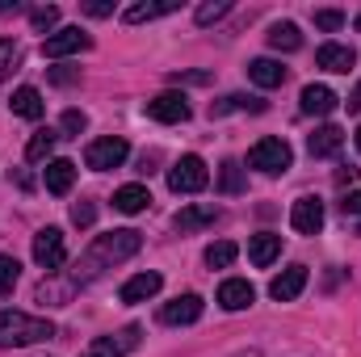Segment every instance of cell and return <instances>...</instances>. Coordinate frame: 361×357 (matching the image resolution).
Segmentation results:
<instances>
[{
	"mask_svg": "<svg viewBox=\"0 0 361 357\" xmlns=\"http://www.w3.org/2000/svg\"><path fill=\"white\" fill-rule=\"evenodd\" d=\"M139 248H143V236H139L135 227H122V231H105V236H97L89 248L80 253L76 269H72V286H85V282H92L101 269H114V265H122V261H130Z\"/></svg>",
	"mask_w": 361,
	"mask_h": 357,
	"instance_id": "obj_1",
	"label": "cell"
},
{
	"mask_svg": "<svg viewBox=\"0 0 361 357\" xmlns=\"http://www.w3.org/2000/svg\"><path fill=\"white\" fill-rule=\"evenodd\" d=\"M51 337H55L51 320L25 315V311H0V349H21V345H38Z\"/></svg>",
	"mask_w": 361,
	"mask_h": 357,
	"instance_id": "obj_2",
	"label": "cell"
},
{
	"mask_svg": "<svg viewBox=\"0 0 361 357\" xmlns=\"http://www.w3.org/2000/svg\"><path fill=\"white\" fill-rule=\"evenodd\" d=\"M248 164H252L257 173L277 177V173H286V169L294 164V152H290V143H286V139H257V143H252V152H248Z\"/></svg>",
	"mask_w": 361,
	"mask_h": 357,
	"instance_id": "obj_3",
	"label": "cell"
},
{
	"mask_svg": "<svg viewBox=\"0 0 361 357\" xmlns=\"http://www.w3.org/2000/svg\"><path fill=\"white\" fill-rule=\"evenodd\" d=\"M206 185H210V173H206L202 156H180L177 164L169 169V189L173 193H202Z\"/></svg>",
	"mask_w": 361,
	"mask_h": 357,
	"instance_id": "obj_4",
	"label": "cell"
},
{
	"mask_svg": "<svg viewBox=\"0 0 361 357\" xmlns=\"http://www.w3.org/2000/svg\"><path fill=\"white\" fill-rule=\"evenodd\" d=\"M126 156H130V147H126V139H118V135L92 139L89 147H85V164H89L92 173H109V169H118Z\"/></svg>",
	"mask_w": 361,
	"mask_h": 357,
	"instance_id": "obj_5",
	"label": "cell"
},
{
	"mask_svg": "<svg viewBox=\"0 0 361 357\" xmlns=\"http://www.w3.org/2000/svg\"><path fill=\"white\" fill-rule=\"evenodd\" d=\"M92 38L80 30V25H68V30H55L47 42H42V55L47 59H63V55H76V51H89Z\"/></svg>",
	"mask_w": 361,
	"mask_h": 357,
	"instance_id": "obj_6",
	"label": "cell"
},
{
	"mask_svg": "<svg viewBox=\"0 0 361 357\" xmlns=\"http://www.w3.org/2000/svg\"><path fill=\"white\" fill-rule=\"evenodd\" d=\"M34 261L42 269H59L68 261V248H63V231L59 227H42L34 236Z\"/></svg>",
	"mask_w": 361,
	"mask_h": 357,
	"instance_id": "obj_7",
	"label": "cell"
},
{
	"mask_svg": "<svg viewBox=\"0 0 361 357\" xmlns=\"http://www.w3.org/2000/svg\"><path fill=\"white\" fill-rule=\"evenodd\" d=\"M290 227H294L298 236H315V231L324 227V202H319V198H298V202L290 206Z\"/></svg>",
	"mask_w": 361,
	"mask_h": 357,
	"instance_id": "obj_8",
	"label": "cell"
},
{
	"mask_svg": "<svg viewBox=\"0 0 361 357\" xmlns=\"http://www.w3.org/2000/svg\"><path fill=\"white\" fill-rule=\"evenodd\" d=\"M147 118H156V122H185L189 118V97L185 92H160V97H152L147 101Z\"/></svg>",
	"mask_w": 361,
	"mask_h": 357,
	"instance_id": "obj_9",
	"label": "cell"
},
{
	"mask_svg": "<svg viewBox=\"0 0 361 357\" xmlns=\"http://www.w3.org/2000/svg\"><path fill=\"white\" fill-rule=\"evenodd\" d=\"M160 320H164L169 328L197 324V320H202V298H197V294H180V298H173V303L160 307Z\"/></svg>",
	"mask_w": 361,
	"mask_h": 357,
	"instance_id": "obj_10",
	"label": "cell"
},
{
	"mask_svg": "<svg viewBox=\"0 0 361 357\" xmlns=\"http://www.w3.org/2000/svg\"><path fill=\"white\" fill-rule=\"evenodd\" d=\"M257 303V290L244 282V277H227L223 286H219V307L223 311H244V307H252Z\"/></svg>",
	"mask_w": 361,
	"mask_h": 357,
	"instance_id": "obj_11",
	"label": "cell"
},
{
	"mask_svg": "<svg viewBox=\"0 0 361 357\" xmlns=\"http://www.w3.org/2000/svg\"><path fill=\"white\" fill-rule=\"evenodd\" d=\"M302 286H307V265H290L269 282V294L277 298V303H290V298L302 294Z\"/></svg>",
	"mask_w": 361,
	"mask_h": 357,
	"instance_id": "obj_12",
	"label": "cell"
},
{
	"mask_svg": "<svg viewBox=\"0 0 361 357\" xmlns=\"http://www.w3.org/2000/svg\"><path fill=\"white\" fill-rule=\"evenodd\" d=\"M219 219V206H210V202H193V206H185L177 219H173V227H177L180 236H189V231H202V227H210Z\"/></svg>",
	"mask_w": 361,
	"mask_h": 357,
	"instance_id": "obj_13",
	"label": "cell"
},
{
	"mask_svg": "<svg viewBox=\"0 0 361 357\" xmlns=\"http://www.w3.org/2000/svg\"><path fill=\"white\" fill-rule=\"evenodd\" d=\"M315 63H319L324 72H349V68L357 63V51L345 47V42H324V47L315 51Z\"/></svg>",
	"mask_w": 361,
	"mask_h": 357,
	"instance_id": "obj_14",
	"label": "cell"
},
{
	"mask_svg": "<svg viewBox=\"0 0 361 357\" xmlns=\"http://www.w3.org/2000/svg\"><path fill=\"white\" fill-rule=\"evenodd\" d=\"M298 105H302V114H315V118H328L336 105H341V97L328 89V85H307L302 97H298Z\"/></svg>",
	"mask_w": 361,
	"mask_h": 357,
	"instance_id": "obj_15",
	"label": "cell"
},
{
	"mask_svg": "<svg viewBox=\"0 0 361 357\" xmlns=\"http://www.w3.org/2000/svg\"><path fill=\"white\" fill-rule=\"evenodd\" d=\"M277 257H281V236L261 231V236H252V240H248V261H252L257 269H269Z\"/></svg>",
	"mask_w": 361,
	"mask_h": 357,
	"instance_id": "obj_16",
	"label": "cell"
},
{
	"mask_svg": "<svg viewBox=\"0 0 361 357\" xmlns=\"http://www.w3.org/2000/svg\"><path fill=\"white\" fill-rule=\"evenodd\" d=\"M160 286H164V277L160 273H135L126 286H122V303H147L152 294H160Z\"/></svg>",
	"mask_w": 361,
	"mask_h": 357,
	"instance_id": "obj_17",
	"label": "cell"
},
{
	"mask_svg": "<svg viewBox=\"0 0 361 357\" xmlns=\"http://www.w3.org/2000/svg\"><path fill=\"white\" fill-rule=\"evenodd\" d=\"M307 147H311L315 160H328V156H336V152L345 147V131H341V126H319V131L307 139Z\"/></svg>",
	"mask_w": 361,
	"mask_h": 357,
	"instance_id": "obj_18",
	"label": "cell"
},
{
	"mask_svg": "<svg viewBox=\"0 0 361 357\" xmlns=\"http://www.w3.org/2000/svg\"><path fill=\"white\" fill-rule=\"evenodd\" d=\"M8 105H13V114H17V118H30V122H38V118H42V109H47V105H42V92L30 89V85H21V89L13 92V101H8Z\"/></svg>",
	"mask_w": 361,
	"mask_h": 357,
	"instance_id": "obj_19",
	"label": "cell"
},
{
	"mask_svg": "<svg viewBox=\"0 0 361 357\" xmlns=\"http://www.w3.org/2000/svg\"><path fill=\"white\" fill-rule=\"evenodd\" d=\"M235 109L265 114V101H261V97H244V92H231V97H223V101H210V118H223V114H235Z\"/></svg>",
	"mask_w": 361,
	"mask_h": 357,
	"instance_id": "obj_20",
	"label": "cell"
},
{
	"mask_svg": "<svg viewBox=\"0 0 361 357\" xmlns=\"http://www.w3.org/2000/svg\"><path fill=\"white\" fill-rule=\"evenodd\" d=\"M147 202H152L147 185H122L114 193V210H122V214H139V210H147Z\"/></svg>",
	"mask_w": 361,
	"mask_h": 357,
	"instance_id": "obj_21",
	"label": "cell"
},
{
	"mask_svg": "<svg viewBox=\"0 0 361 357\" xmlns=\"http://www.w3.org/2000/svg\"><path fill=\"white\" fill-rule=\"evenodd\" d=\"M248 80L261 85V89H277V85L286 80V68H281L277 59H252V63H248Z\"/></svg>",
	"mask_w": 361,
	"mask_h": 357,
	"instance_id": "obj_22",
	"label": "cell"
},
{
	"mask_svg": "<svg viewBox=\"0 0 361 357\" xmlns=\"http://www.w3.org/2000/svg\"><path fill=\"white\" fill-rule=\"evenodd\" d=\"M59 139H63V135H55L51 126L34 131V135H30V143H25V160H30V164H42V160L55 152V143H59Z\"/></svg>",
	"mask_w": 361,
	"mask_h": 357,
	"instance_id": "obj_23",
	"label": "cell"
},
{
	"mask_svg": "<svg viewBox=\"0 0 361 357\" xmlns=\"http://www.w3.org/2000/svg\"><path fill=\"white\" fill-rule=\"evenodd\" d=\"M72 181H76V164L72 160H51L47 164V189L51 193H68Z\"/></svg>",
	"mask_w": 361,
	"mask_h": 357,
	"instance_id": "obj_24",
	"label": "cell"
},
{
	"mask_svg": "<svg viewBox=\"0 0 361 357\" xmlns=\"http://www.w3.org/2000/svg\"><path fill=\"white\" fill-rule=\"evenodd\" d=\"M269 47L273 51H298V47H302L298 25H294V21H277V25L269 30Z\"/></svg>",
	"mask_w": 361,
	"mask_h": 357,
	"instance_id": "obj_25",
	"label": "cell"
},
{
	"mask_svg": "<svg viewBox=\"0 0 361 357\" xmlns=\"http://www.w3.org/2000/svg\"><path fill=\"white\" fill-rule=\"evenodd\" d=\"M177 8V0H160V4H130L122 17L130 21V25H139V21H152V17H164V13H173Z\"/></svg>",
	"mask_w": 361,
	"mask_h": 357,
	"instance_id": "obj_26",
	"label": "cell"
},
{
	"mask_svg": "<svg viewBox=\"0 0 361 357\" xmlns=\"http://www.w3.org/2000/svg\"><path fill=\"white\" fill-rule=\"evenodd\" d=\"M219 189H223V193H244V189H248L244 164H240V160H227V164L219 169Z\"/></svg>",
	"mask_w": 361,
	"mask_h": 357,
	"instance_id": "obj_27",
	"label": "cell"
},
{
	"mask_svg": "<svg viewBox=\"0 0 361 357\" xmlns=\"http://www.w3.org/2000/svg\"><path fill=\"white\" fill-rule=\"evenodd\" d=\"M235 257H240V248H235L231 240H219V244H210V248H206V265H210V269H227Z\"/></svg>",
	"mask_w": 361,
	"mask_h": 357,
	"instance_id": "obj_28",
	"label": "cell"
},
{
	"mask_svg": "<svg viewBox=\"0 0 361 357\" xmlns=\"http://www.w3.org/2000/svg\"><path fill=\"white\" fill-rule=\"evenodd\" d=\"M17 282H21V265H17V257H0V298H8V294L17 290Z\"/></svg>",
	"mask_w": 361,
	"mask_h": 357,
	"instance_id": "obj_29",
	"label": "cell"
},
{
	"mask_svg": "<svg viewBox=\"0 0 361 357\" xmlns=\"http://www.w3.org/2000/svg\"><path fill=\"white\" fill-rule=\"evenodd\" d=\"M17 63H21V47L13 38H0V80H8L17 72Z\"/></svg>",
	"mask_w": 361,
	"mask_h": 357,
	"instance_id": "obj_30",
	"label": "cell"
},
{
	"mask_svg": "<svg viewBox=\"0 0 361 357\" xmlns=\"http://www.w3.org/2000/svg\"><path fill=\"white\" fill-rule=\"evenodd\" d=\"M231 13V0H206L202 8H197V25H214V21H223Z\"/></svg>",
	"mask_w": 361,
	"mask_h": 357,
	"instance_id": "obj_31",
	"label": "cell"
},
{
	"mask_svg": "<svg viewBox=\"0 0 361 357\" xmlns=\"http://www.w3.org/2000/svg\"><path fill=\"white\" fill-rule=\"evenodd\" d=\"M80 357H126V349H122L114 337H97V341H92V345H89Z\"/></svg>",
	"mask_w": 361,
	"mask_h": 357,
	"instance_id": "obj_32",
	"label": "cell"
},
{
	"mask_svg": "<svg viewBox=\"0 0 361 357\" xmlns=\"http://www.w3.org/2000/svg\"><path fill=\"white\" fill-rule=\"evenodd\" d=\"M30 21H34V30H38V34H42V30H55V25H59V8H55V4L34 8V13H30Z\"/></svg>",
	"mask_w": 361,
	"mask_h": 357,
	"instance_id": "obj_33",
	"label": "cell"
},
{
	"mask_svg": "<svg viewBox=\"0 0 361 357\" xmlns=\"http://www.w3.org/2000/svg\"><path fill=\"white\" fill-rule=\"evenodd\" d=\"M315 25H319L324 34H336V30L345 25V13H341V8H319V13H315Z\"/></svg>",
	"mask_w": 361,
	"mask_h": 357,
	"instance_id": "obj_34",
	"label": "cell"
},
{
	"mask_svg": "<svg viewBox=\"0 0 361 357\" xmlns=\"http://www.w3.org/2000/svg\"><path fill=\"white\" fill-rule=\"evenodd\" d=\"M92 219H97V206H92V202H76V206H72V223H76V227H92Z\"/></svg>",
	"mask_w": 361,
	"mask_h": 357,
	"instance_id": "obj_35",
	"label": "cell"
},
{
	"mask_svg": "<svg viewBox=\"0 0 361 357\" xmlns=\"http://www.w3.org/2000/svg\"><path fill=\"white\" fill-rule=\"evenodd\" d=\"M59 126H63V131H68V135H80V131H85V126H89V118H85V114H80V109H68V114H63V122H59Z\"/></svg>",
	"mask_w": 361,
	"mask_h": 357,
	"instance_id": "obj_36",
	"label": "cell"
},
{
	"mask_svg": "<svg viewBox=\"0 0 361 357\" xmlns=\"http://www.w3.org/2000/svg\"><path fill=\"white\" fill-rule=\"evenodd\" d=\"M80 80V72H72V68H51V85H76Z\"/></svg>",
	"mask_w": 361,
	"mask_h": 357,
	"instance_id": "obj_37",
	"label": "cell"
},
{
	"mask_svg": "<svg viewBox=\"0 0 361 357\" xmlns=\"http://www.w3.org/2000/svg\"><path fill=\"white\" fill-rule=\"evenodd\" d=\"M85 13H89V17H109V13H114V4H109V0H89V4H85Z\"/></svg>",
	"mask_w": 361,
	"mask_h": 357,
	"instance_id": "obj_38",
	"label": "cell"
},
{
	"mask_svg": "<svg viewBox=\"0 0 361 357\" xmlns=\"http://www.w3.org/2000/svg\"><path fill=\"white\" fill-rule=\"evenodd\" d=\"M118 345H122V349H126V353H130V349H135V345H139V328H126V332H122V337H118Z\"/></svg>",
	"mask_w": 361,
	"mask_h": 357,
	"instance_id": "obj_39",
	"label": "cell"
},
{
	"mask_svg": "<svg viewBox=\"0 0 361 357\" xmlns=\"http://www.w3.org/2000/svg\"><path fill=\"white\" fill-rule=\"evenodd\" d=\"M341 210H345V214H361V189H357V193H349V198L341 202Z\"/></svg>",
	"mask_w": 361,
	"mask_h": 357,
	"instance_id": "obj_40",
	"label": "cell"
},
{
	"mask_svg": "<svg viewBox=\"0 0 361 357\" xmlns=\"http://www.w3.org/2000/svg\"><path fill=\"white\" fill-rule=\"evenodd\" d=\"M357 173H361V169H341V173H336V185H353Z\"/></svg>",
	"mask_w": 361,
	"mask_h": 357,
	"instance_id": "obj_41",
	"label": "cell"
},
{
	"mask_svg": "<svg viewBox=\"0 0 361 357\" xmlns=\"http://www.w3.org/2000/svg\"><path fill=\"white\" fill-rule=\"evenodd\" d=\"M173 80H189V85H206V80H210V76H206V72H189V76H173Z\"/></svg>",
	"mask_w": 361,
	"mask_h": 357,
	"instance_id": "obj_42",
	"label": "cell"
},
{
	"mask_svg": "<svg viewBox=\"0 0 361 357\" xmlns=\"http://www.w3.org/2000/svg\"><path fill=\"white\" fill-rule=\"evenodd\" d=\"M345 105H349L353 114H357V109H361V85H357V89H353V92H349V101H345Z\"/></svg>",
	"mask_w": 361,
	"mask_h": 357,
	"instance_id": "obj_43",
	"label": "cell"
},
{
	"mask_svg": "<svg viewBox=\"0 0 361 357\" xmlns=\"http://www.w3.org/2000/svg\"><path fill=\"white\" fill-rule=\"evenodd\" d=\"M357 152H361V126H357Z\"/></svg>",
	"mask_w": 361,
	"mask_h": 357,
	"instance_id": "obj_44",
	"label": "cell"
},
{
	"mask_svg": "<svg viewBox=\"0 0 361 357\" xmlns=\"http://www.w3.org/2000/svg\"><path fill=\"white\" fill-rule=\"evenodd\" d=\"M357 30H361V13H357Z\"/></svg>",
	"mask_w": 361,
	"mask_h": 357,
	"instance_id": "obj_45",
	"label": "cell"
}]
</instances>
